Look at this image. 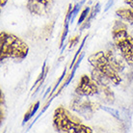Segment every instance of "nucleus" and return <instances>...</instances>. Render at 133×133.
<instances>
[{"instance_id":"1","label":"nucleus","mask_w":133,"mask_h":133,"mask_svg":"<svg viewBox=\"0 0 133 133\" xmlns=\"http://www.w3.org/2000/svg\"><path fill=\"white\" fill-rule=\"evenodd\" d=\"M28 53V46L13 34L1 33V61L6 58L24 59Z\"/></svg>"},{"instance_id":"2","label":"nucleus","mask_w":133,"mask_h":133,"mask_svg":"<svg viewBox=\"0 0 133 133\" xmlns=\"http://www.w3.org/2000/svg\"><path fill=\"white\" fill-rule=\"evenodd\" d=\"M54 125L58 131L70 133H91L92 130L89 127L83 125L81 122L76 120V118L70 116V114L66 110L59 107L56 109L53 118Z\"/></svg>"},{"instance_id":"3","label":"nucleus","mask_w":133,"mask_h":133,"mask_svg":"<svg viewBox=\"0 0 133 133\" xmlns=\"http://www.w3.org/2000/svg\"><path fill=\"white\" fill-rule=\"evenodd\" d=\"M98 87H99L98 84L93 78H90L88 75H82L79 85L77 86L75 92L78 96L89 97V96H94L98 93V90H99Z\"/></svg>"},{"instance_id":"4","label":"nucleus","mask_w":133,"mask_h":133,"mask_svg":"<svg viewBox=\"0 0 133 133\" xmlns=\"http://www.w3.org/2000/svg\"><path fill=\"white\" fill-rule=\"evenodd\" d=\"M52 5V0H29L27 3V9L35 15H44L48 12Z\"/></svg>"},{"instance_id":"5","label":"nucleus","mask_w":133,"mask_h":133,"mask_svg":"<svg viewBox=\"0 0 133 133\" xmlns=\"http://www.w3.org/2000/svg\"><path fill=\"white\" fill-rule=\"evenodd\" d=\"M96 104L91 102L89 100H85V101H81L80 99H75L73 101V104L71 105V108L75 110L76 112L79 114L83 115L86 117L87 119H90L93 116L94 111L96 110Z\"/></svg>"},{"instance_id":"6","label":"nucleus","mask_w":133,"mask_h":133,"mask_svg":"<svg viewBox=\"0 0 133 133\" xmlns=\"http://www.w3.org/2000/svg\"><path fill=\"white\" fill-rule=\"evenodd\" d=\"M107 59H108V62L111 65V66L113 68L114 70H116L117 72H120V71H123L125 68V65H127V61L123 58V56L121 55L119 56V53H117L113 50L111 51H108V53L106 54Z\"/></svg>"},{"instance_id":"7","label":"nucleus","mask_w":133,"mask_h":133,"mask_svg":"<svg viewBox=\"0 0 133 133\" xmlns=\"http://www.w3.org/2000/svg\"><path fill=\"white\" fill-rule=\"evenodd\" d=\"M117 47L119 48L120 52L125 59L127 63L130 66H133V44L129 43V41L124 40L116 44Z\"/></svg>"},{"instance_id":"8","label":"nucleus","mask_w":133,"mask_h":133,"mask_svg":"<svg viewBox=\"0 0 133 133\" xmlns=\"http://www.w3.org/2000/svg\"><path fill=\"white\" fill-rule=\"evenodd\" d=\"M113 39L115 43H118L127 39V27L122 21H116L113 27Z\"/></svg>"},{"instance_id":"9","label":"nucleus","mask_w":133,"mask_h":133,"mask_svg":"<svg viewBox=\"0 0 133 133\" xmlns=\"http://www.w3.org/2000/svg\"><path fill=\"white\" fill-rule=\"evenodd\" d=\"M89 62L94 68H97V69H100V68H102L103 66H105L109 63L106 54H104V52H102V51L92 54L89 57Z\"/></svg>"},{"instance_id":"10","label":"nucleus","mask_w":133,"mask_h":133,"mask_svg":"<svg viewBox=\"0 0 133 133\" xmlns=\"http://www.w3.org/2000/svg\"><path fill=\"white\" fill-rule=\"evenodd\" d=\"M84 56H85V53H84V52H82V53H81V55H80V56L78 57V59H77L76 64H74V66H73V68H72V70H71V72H70V74L69 75V77H68V79L66 80V82H64L63 85H62V86L60 87V89L58 90V92H57V93L55 94V95H54L53 97H51V99H52V98H53L54 97H57V96H58V95H59V94L61 93V91L63 90L64 88H66V87L70 83V81L72 80L73 76H74V73H75V71H76L77 68L79 66L80 63H81V61H82V59L84 58Z\"/></svg>"},{"instance_id":"11","label":"nucleus","mask_w":133,"mask_h":133,"mask_svg":"<svg viewBox=\"0 0 133 133\" xmlns=\"http://www.w3.org/2000/svg\"><path fill=\"white\" fill-rule=\"evenodd\" d=\"M116 14L118 17H120L122 19L125 20L127 22H133V8L127 9V8H122L116 11Z\"/></svg>"},{"instance_id":"12","label":"nucleus","mask_w":133,"mask_h":133,"mask_svg":"<svg viewBox=\"0 0 133 133\" xmlns=\"http://www.w3.org/2000/svg\"><path fill=\"white\" fill-rule=\"evenodd\" d=\"M99 11H100V4L97 3L95 6L93 7V9H92V11H91V13L89 14L88 17L86 18V20H85V23H82V26H81V28H80V30H83V29H85V28H88V27L90 26L91 21H92L95 17H97V15L98 14V12H99Z\"/></svg>"},{"instance_id":"13","label":"nucleus","mask_w":133,"mask_h":133,"mask_svg":"<svg viewBox=\"0 0 133 133\" xmlns=\"http://www.w3.org/2000/svg\"><path fill=\"white\" fill-rule=\"evenodd\" d=\"M39 107H40V101H36L34 104L31 105V107L29 108V110H28L26 113H25V115H24L23 123H27V122L30 120L31 118L36 114V112L38 111V109H39Z\"/></svg>"},{"instance_id":"14","label":"nucleus","mask_w":133,"mask_h":133,"mask_svg":"<svg viewBox=\"0 0 133 133\" xmlns=\"http://www.w3.org/2000/svg\"><path fill=\"white\" fill-rule=\"evenodd\" d=\"M84 2H85V0L81 1L80 3L76 4V5L72 8V11H71V17H70V23H72L73 22V20H74V18H75L76 16L78 15V13H79V11H80V8H81V6L83 5Z\"/></svg>"},{"instance_id":"15","label":"nucleus","mask_w":133,"mask_h":133,"mask_svg":"<svg viewBox=\"0 0 133 133\" xmlns=\"http://www.w3.org/2000/svg\"><path fill=\"white\" fill-rule=\"evenodd\" d=\"M90 8L89 7H86L83 11H82V13L80 15L79 18H78V22H77V25H81V24L84 22V20H86V18L88 17L89 16V14H90Z\"/></svg>"},{"instance_id":"16","label":"nucleus","mask_w":133,"mask_h":133,"mask_svg":"<svg viewBox=\"0 0 133 133\" xmlns=\"http://www.w3.org/2000/svg\"><path fill=\"white\" fill-rule=\"evenodd\" d=\"M87 38H88V36H86L85 38L83 39V41H82V43H81V44H80V47L77 49V51H76V53H75V55H74V57H73V59H72V61H71V64H70V69H72V66L75 64V61L77 60V58L79 57V54H80V52H81V50H82V48H83V45H84V43H85V42H86V40H87Z\"/></svg>"},{"instance_id":"17","label":"nucleus","mask_w":133,"mask_h":133,"mask_svg":"<svg viewBox=\"0 0 133 133\" xmlns=\"http://www.w3.org/2000/svg\"><path fill=\"white\" fill-rule=\"evenodd\" d=\"M102 110H104V111H106V112H108L109 114H111L113 117H115V118H117V119H120V113H119V111L116 109H114V108H110V107H100Z\"/></svg>"},{"instance_id":"18","label":"nucleus","mask_w":133,"mask_h":133,"mask_svg":"<svg viewBox=\"0 0 133 133\" xmlns=\"http://www.w3.org/2000/svg\"><path fill=\"white\" fill-rule=\"evenodd\" d=\"M66 69H65V70H64V71H63V73H62V75H61L60 78L58 79V81H57L56 84H55V86H54L53 90H52V92H51V95H52V94H54V93H55V92H56L57 87H59V85H60V84H61V82L63 81L64 77L66 76Z\"/></svg>"},{"instance_id":"19","label":"nucleus","mask_w":133,"mask_h":133,"mask_svg":"<svg viewBox=\"0 0 133 133\" xmlns=\"http://www.w3.org/2000/svg\"><path fill=\"white\" fill-rule=\"evenodd\" d=\"M78 41H79V36H76V37H74V38H72V39L70 40V48L75 46V44H76V43H78Z\"/></svg>"},{"instance_id":"20","label":"nucleus","mask_w":133,"mask_h":133,"mask_svg":"<svg viewBox=\"0 0 133 133\" xmlns=\"http://www.w3.org/2000/svg\"><path fill=\"white\" fill-rule=\"evenodd\" d=\"M113 3H114V0H108V2L105 5V8H104V12H107V11L109 10L110 8H111V6L113 5Z\"/></svg>"},{"instance_id":"21","label":"nucleus","mask_w":133,"mask_h":133,"mask_svg":"<svg viewBox=\"0 0 133 133\" xmlns=\"http://www.w3.org/2000/svg\"><path fill=\"white\" fill-rule=\"evenodd\" d=\"M125 3L131 6V8H133V0H125Z\"/></svg>"},{"instance_id":"22","label":"nucleus","mask_w":133,"mask_h":133,"mask_svg":"<svg viewBox=\"0 0 133 133\" xmlns=\"http://www.w3.org/2000/svg\"><path fill=\"white\" fill-rule=\"evenodd\" d=\"M7 1H8V0H0V5H1V7L5 6L7 3Z\"/></svg>"},{"instance_id":"23","label":"nucleus","mask_w":133,"mask_h":133,"mask_svg":"<svg viewBox=\"0 0 133 133\" xmlns=\"http://www.w3.org/2000/svg\"><path fill=\"white\" fill-rule=\"evenodd\" d=\"M4 101H5V100H4V95H3V93L1 92V104H3Z\"/></svg>"},{"instance_id":"24","label":"nucleus","mask_w":133,"mask_h":133,"mask_svg":"<svg viewBox=\"0 0 133 133\" xmlns=\"http://www.w3.org/2000/svg\"><path fill=\"white\" fill-rule=\"evenodd\" d=\"M49 92H50V88H48V89H47V91H46V93H45V95H44V97H46V96H47V94L49 93Z\"/></svg>"}]
</instances>
